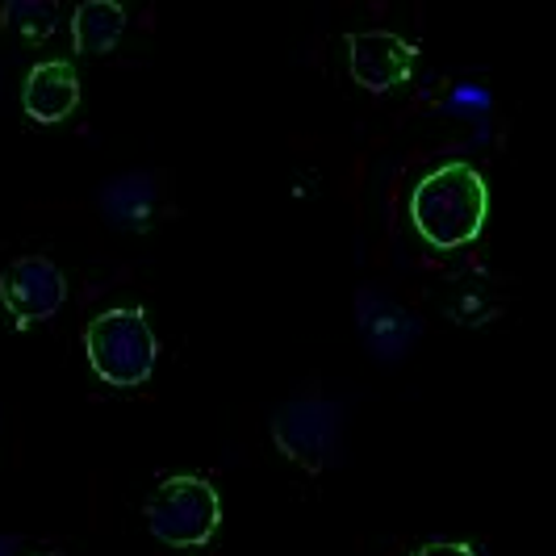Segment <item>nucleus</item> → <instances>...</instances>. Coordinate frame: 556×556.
<instances>
[{
  "mask_svg": "<svg viewBox=\"0 0 556 556\" xmlns=\"http://www.w3.org/2000/svg\"><path fill=\"white\" fill-rule=\"evenodd\" d=\"M34 556H63V553H55V548H42V553H34Z\"/></svg>",
  "mask_w": 556,
  "mask_h": 556,
  "instance_id": "4468645a",
  "label": "nucleus"
},
{
  "mask_svg": "<svg viewBox=\"0 0 556 556\" xmlns=\"http://www.w3.org/2000/svg\"><path fill=\"white\" fill-rule=\"evenodd\" d=\"M101 201H105V214L113 223L142 226L155 210V185L147 176H126V180H113L101 193Z\"/></svg>",
  "mask_w": 556,
  "mask_h": 556,
  "instance_id": "9d476101",
  "label": "nucleus"
},
{
  "mask_svg": "<svg viewBox=\"0 0 556 556\" xmlns=\"http://www.w3.org/2000/svg\"><path fill=\"white\" fill-rule=\"evenodd\" d=\"M80 105V76L67 59H42L34 63L22 88V110L38 122V126H55L63 117H72Z\"/></svg>",
  "mask_w": 556,
  "mask_h": 556,
  "instance_id": "0eeeda50",
  "label": "nucleus"
},
{
  "mask_svg": "<svg viewBox=\"0 0 556 556\" xmlns=\"http://www.w3.org/2000/svg\"><path fill=\"white\" fill-rule=\"evenodd\" d=\"M361 327L368 348L377 356H386V361H397L418 334L415 314L402 302H393L390 293H377V289H364L361 293Z\"/></svg>",
  "mask_w": 556,
  "mask_h": 556,
  "instance_id": "6e6552de",
  "label": "nucleus"
},
{
  "mask_svg": "<svg viewBox=\"0 0 556 556\" xmlns=\"http://www.w3.org/2000/svg\"><path fill=\"white\" fill-rule=\"evenodd\" d=\"M415 42L397 38L390 29H364L348 38V72L368 92H390L397 84H406L415 72Z\"/></svg>",
  "mask_w": 556,
  "mask_h": 556,
  "instance_id": "423d86ee",
  "label": "nucleus"
},
{
  "mask_svg": "<svg viewBox=\"0 0 556 556\" xmlns=\"http://www.w3.org/2000/svg\"><path fill=\"white\" fill-rule=\"evenodd\" d=\"M142 519L167 548H205L223 528V498L210 477L172 473L142 502Z\"/></svg>",
  "mask_w": 556,
  "mask_h": 556,
  "instance_id": "7ed1b4c3",
  "label": "nucleus"
},
{
  "mask_svg": "<svg viewBox=\"0 0 556 556\" xmlns=\"http://www.w3.org/2000/svg\"><path fill=\"white\" fill-rule=\"evenodd\" d=\"M273 444L306 473H323L339 447V406L323 393H302L273 415Z\"/></svg>",
  "mask_w": 556,
  "mask_h": 556,
  "instance_id": "20e7f679",
  "label": "nucleus"
},
{
  "mask_svg": "<svg viewBox=\"0 0 556 556\" xmlns=\"http://www.w3.org/2000/svg\"><path fill=\"white\" fill-rule=\"evenodd\" d=\"M0 22H4V29H13L22 42L42 47L59 26V4H51V0H9Z\"/></svg>",
  "mask_w": 556,
  "mask_h": 556,
  "instance_id": "9b49d317",
  "label": "nucleus"
},
{
  "mask_svg": "<svg viewBox=\"0 0 556 556\" xmlns=\"http://www.w3.org/2000/svg\"><path fill=\"white\" fill-rule=\"evenodd\" d=\"M410 556H481V553H477L473 544H456V540H427Z\"/></svg>",
  "mask_w": 556,
  "mask_h": 556,
  "instance_id": "f8f14e48",
  "label": "nucleus"
},
{
  "mask_svg": "<svg viewBox=\"0 0 556 556\" xmlns=\"http://www.w3.org/2000/svg\"><path fill=\"white\" fill-rule=\"evenodd\" d=\"M0 556H13V540L9 535H0Z\"/></svg>",
  "mask_w": 556,
  "mask_h": 556,
  "instance_id": "ddd939ff",
  "label": "nucleus"
},
{
  "mask_svg": "<svg viewBox=\"0 0 556 556\" xmlns=\"http://www.w3.org/2000/svg\"><path fill=\"white\" fill-rule=\"evenodd\" d=\"M126 34V9L113 0H84L72 13V42L80 55H110Z\"/></svg>",
  "mask_w": 556,
  "mask_h": 556,
  "instance_id": "1a4fd4ad",
  "label": "nucleus"
},
{
  "mask_svg": "<svg viewBox=\"0 0 556 556\" xmlns=\"http://www.w3.org/2000/svg\"><path fill=\"white\" fill-rule=\"evenodd\" d=\"M84 352L101 381L135 390L155 372L160 339L139 306H113L84 327Z\"/></svg>",
  "mask_w": 556,
  "mask_h": 556,
  "instance_id": "f03ea898",
  "label": "nucleus"
},
{
  "mask_svg": "<svg viewBox=\"0 0 556 556\" xmlns=\"http://www.w3.org/2000/svg\"><path fill=\"white\" fill-rule=\"evenodd\" d=\"M67 302V277L47 255H22L0 273V306L17 327H38L55 318Z\"/></svg>",
  "mask_w": 556,
  "mask_h": 556,
  "instance_id": "39448f33",
  "label": "nucleus"
},
{
  "mask_svg": "<svg viewBox=\"0 0 556 556\" xmlns=\"http://www.w3.org/2000/svg\"><path fill=\"white\" fill-rule=\"evenodd\" d=\"M490 218V185L473 164L447 160L431 167L410 193V223L435 251L469 248Z\"/></svg>",
  "mask_w": 556,
  "mask_h": 556,
  "instance_id": "f257e3e1",
  "label": "nucleus"
}]
</instances>
